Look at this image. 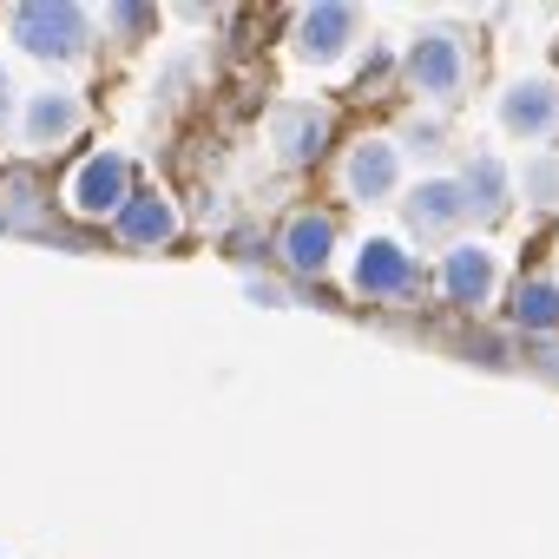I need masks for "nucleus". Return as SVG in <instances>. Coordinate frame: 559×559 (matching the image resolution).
<instances>
[{
	"instance_id": "f257e3e1",
	"label": "nucleus",
	"mask_w": 559,
	"mask_h": 559,
	"mask_svg": "<svg viewBox=\"0 0 559 559\" xmlns=\"http://www.w3.org/2000/svg\"><path fill=\"white\" fill-rule=\"evenodd\" d=\"M8 34L27 60H80L93 47V14L80 8V0H21V8L8 14Z\"/></svg>"
},
{
	"instance_id": "f03ea898",
	"label": "nucleus",
	"mask_w": 559,
	"mask_h": 559,
	"mask_svg": "<svg viewBox=\"0 0 559 559\" xmlns=\"http://www.w3.org/2000/svg\"><path fill=\"white\" fill-rule=\"evenodd\" d=\"M132 191H139L132 158L106 145V152H86V158L73 165V178H67V211H73V217H119Z\"/></svg>"
},
{
	"instance_id": "7ed1b4c3",
	"label": "nucleus",
	"mask_w": 559,
	"mask_h": 559,
	"mask_svg": "<svg viewBox=\"0 0 559 559\" xmlns=\"http://www.w3.org/2000/svg\"><path fill=\"white\" fill-rule=\"evenodd\" d=\"M349 284H356V297H369V304H389V297H408V290L421 284V263H415V257H408L395 237H369V243L356 250Z\"/></svg>"
},
{
	"instance_id": "20e7f679",
	"label": "nucleus",
	"mask_w": 559,
	"mask_h": 559,
	"mask_svg": "<svg viewBox=\"0 0 559 559\" xmlns=\"http://www.w3.org/2000/svg\"><path fill=\"white\" fill-rule=\"evenodd\" d=\"M402 73H408V86H415L421 99H454V93L467 86V53H461V40H448V34H421V40L408 47Z\"/></svg>"
},
{
	"instance_id": "39448f33",
	"label": "nucleus",
	"mask_w": 559,
	"mask_h": 559,
	"mask_svg": "<svg viewBox=\"0 0 559 559\" xmlns=\"http://www.w3.org/2000/svg\"><path fill=\"white\" fill-rule=\"evenodd\" d=\"M80 126H86V99H80V93H67V86H40V93H27V99H21V139H27L34 152L67 145Z\"/></svg>"
},
{
	"instance_id": "423d86ee",
	"label": "nucleus",
	"mask_w": 559,
	"mask_h": 559,
	"mask_svg": "<svg viewBox=\"0 0 559 559\" xmlns=\"http://www.w3.org/2000/svg\"><path fill=\"white\" fill-rule=\"evenodd\" d=\"M356 34H362V14L343 8V0H323V8H304L297 14V53L310 67H336L356 47Z\"/></svg>"
},
{
	"instance_id": "0eeeda50",
	"label": "nucleus",
	"mask_w": 559,
	"mask_h": 559,
	"mask_svg": "<svg viewBox=\"0 0 559 559\" xmlns=\"http://www.w3.org/2000/svg\"><path fill=\"white\" fill-rule=\"evenodd\" d=\"M395 185H402V145H395V139H362V145L343 158V191H349L356 204H382Z\"/></svg>"
},
{
	"instance_id": "6e6552de",
	"label": "nucleus",
	"mask_w": 559,
	"mask_h": 559,
	"mask_svg": "<svg viewBox=\"0 0 559 559\" xmlns=\"http://www.w3.org/2000/svg\"><path fill=\"white\" fill-rule=\"evenodd\" d=\"M112 237L132 243V250H165V243L178 237V204H171L165 191H132L126 211L112 217Z\"/></svg>"
},
{
	"instance_id": "1a4fd4ad",
	"label": "nucleus",
	"mask_w": 559,
	"mask_h": 559,
	"mask_svg": "<svg viewBox=\"0 0 559 559\" xmlns=\"http://www.w3.org/2000/svg\"><path fill=\"white\" fill-rule=\"evenodd\" d=\"M270 145H276V158H290V165H310V158H323V145H330V112L323 106H276L270 112Z\"/></svg>"
},
{
	"instance_id": "9d476101",
	"label": "nucleus",
	"mask_w": 559,
	"mask_h": 559,
	"mask_svg": "<svg viewBox=\"0 0 559 559\" xmlns=\"http://www.w3.org/2000/svg\"><path fill=\"white\" fill-rule=\"evenodd\" d=\"M402 217H408L415 237H448V230H461V224H467L461 178H428V185H415L408 204H402Z\"/></svg>"
},
{
	"instance_id": "9b49d317",
	"label": "nucleus",
	"mask_w": 559,
	"mask_h": 559,
	"mask_svg": "<svg viewBox=\"0 0 559 559\" xmlns=\"http://www.w3.org/2000/svg\"><path fill=\"white\" fill-rule=\"evenodd\" d=\"M500 126L513 139H546L559 126V86L552 80H520L507 99H500Z\"/></svg>"
},
{
	"instance_id": "f8f14e48",
	"label": "nucleus",
	"mask_w": 559,
	"mask_h": 559,
	"mask_svg": "<svg viewBox=\"0 0 559 559\" xmlns=\"http://www.w3.org/2000/svg\"><path fill=\"white\" fill-rule=\"evenodd\" d=\"M330 250H336V217L330 211H297L284 224V263L297 276H323L330 270Z\"/></svg>"
},
{
	"instance_id": "ddd939ff",
	"label": "nucleus",
	"mask_w": 559,
	"mask_h": 559,
	"mask_svg": "<svg viewBox=\"0 0 559 559\" xmlns=\"http://www.w3.org/2000/svg\"><path fill=\"white\" fill-rule=\"evenodd\" d=\"M493 276H500V270H493V250H480V243H454V250L441 257V290H448L454 304H467V310L493 297Z\"/></svg>"
},
{
	"instance_id": "4468645a",
	"label": "nucleus",
	"mask_w": 559,
	"mask_h": 559,
	"mask_svg": "<svg viewBox=\"0 0 559 559\" xmlns=\"http://www.w3.org/2000/svg\"><path fill=\"white\" fill-rule=\"evenodd\" d=\"M0 230H47V185L27 165L0 171Z\"/></svg>"
},
{
	"instance_id": "2eb2a0df",
	"label": "nucleus",
	"mask_w": 559,
	"mask_h": 559,
	"mask_svg": "<svg viewBox=\"0 0 559 559\" xmlns=\"http://www.w3.org/2000/svg\"><path fill=\"white\" fill-rule=\"evenodd\" d=\"M461 198H467V217L507 211V171H500V158H474L467 178H461Z\"/></svg>"
},
{
	"instance_id": "dca6fc26",
	"label": "nucleus",
	"mask_w": 559,
	"mask_h": 559,
	"mask_svg": "<svg viewBox=\"0 0 559 559\" xmlns=\"http://www.w3.org/2000/svg\"><path fill=\"white\" fill-rule=\"evenodd\" d=\"M513 323L520 330H559V284H546V276H533V284L513 290Z\"/></svg>"
},
{
	"instance_id": "f3484780",
	"label": "nucleus",
	"mask_w": 559,
	"mask_h": 559,
	"mask_svg": "<svg viewBox=\"0 0 559 559\" xmlns=\"http://www.w3.org/2000/svg\"><path fill=\"white\" fill-rule=\"evenodd\" d=\"M106 27H112L119 40H145V34L158 27V8H145V0H112V8H106Z\"/></svg>"
},
{
	"instance_id": "a211bd4d",
	"label": "nucleus",
	"mask_w": 559,
	"mask_h": 559,
	"mask_svg": "<svg viewBox=\"0 0 559 559\" xmlns=\"http://www.w3.org/2000/svg\"><path fill=\"white\" fill-rule=\"evenodd\" d=\"M526 191L546 204V198H559V158H539V165H526Z\"/></svg>"
},
{
	"instance_id": "6ab92c4d",
	"label": "nucleus",
	"mask_w": 559,
	"mask_h": 559,
	"mask_svg": "<svg viewBox=\"0 0 559 559\" xmlns=\"http://www.w3.org/2000/svg\"><path fill=\"white\" fill-rule=\"evenodd\" d=\"M250 297H257V304H270V310H284V304H290L276 284H263V276H250Z\"/></svg>"
},
{
	"instance_id": "aec40b11",
	"label": "nucleus",
	"mask_w": 559,
	"mask_h": 559,
	"mask_svg": "<svg viewBox=\"0 0 559 559\" xmlns=\"http://www.w3.org/2000/svg\"><path fill=\"white\" fill-rule=\"evenodd\" d=\"M21 106V93H14V73L8 67H0V126H8V112Z\"/></svg>"
}]
</instances>
